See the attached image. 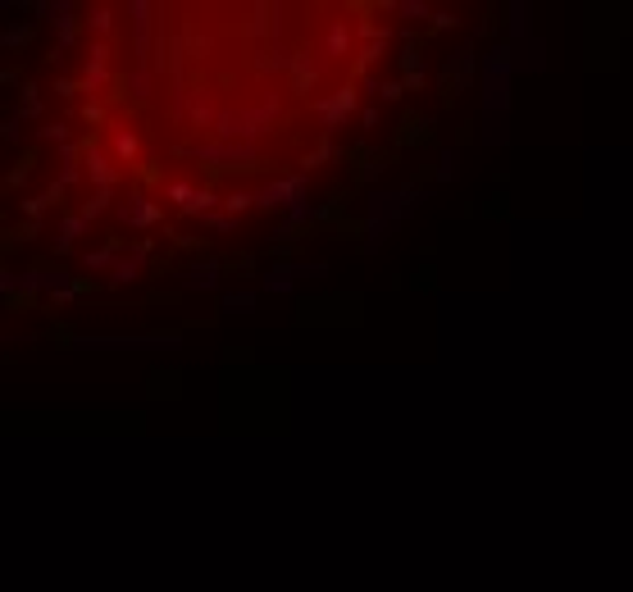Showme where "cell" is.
<instances>
[{"label": "cell", "mask_w": 633, "mask_h": 592, "mask_svg": "<svg viewBox=\"0 0 633 592\" xmlns=\"http://www.w3.org/2000/svg\"><path fill=\"white\" fill-rule=\"evenodd\" d=\"M110 23H114L110 9H96V14H91V27H96V32H110Z\"/></svg>", "instance_id": "14"}, {"label": "cell", "mask_w": 633, "mask_h": 592, "mask_svg": "<svg viewBox=\"0 0 633 592\" xmlns=\"http://www.w3.org/2000/svg\"><path fill=\"white\" fill-rule=\"evenodd\" d=\"M210 206H215V196H210V191H191V201L182 206V215H196V210H210Z\"/></svg>", "instance_id": "12"}, {"label": "cell", "mask_w": 633, "mask_h": 592, "mask_svg": "<svg viewBox=\"0 0 633 592\" xmlns=\"http://www.w3.org/2000/svg\"><path fill=\"white\" fill-rule=\"evenodd\" d=\"M137 265H141V256L119 260V265H114V283H128V278H137Z\"/></svg>", "instance_id": "9"}, {"label": "cell", "mask_w": 633, "mask_h": 592, "mask_svg": "<svg viewBox=\"0 0 633 592\" xmlns=\"http://www.w3.org/2000/svg\"><path fill=\"white\" fill-rule=\"evenodd\" d=\"M501 110L506 105V51L492 55V64H487V110Z\"/></svg>", "instance_id": "2"}, {"label": "cell", "mask_w": 633, "mask_h": 592, "mask_svg": "<svg viewBox=\"0 0 633 592\" xmlns=\"http://www.w3.org/2000/svg\"><path fill=\"white\" fill-rule=\"evenodd\" d=\"M292 274H296V269H274V274L264 278V287H269V292H283V287L292 283Z\"/></svg>", "instance_id": "13"}, {"label": "cell", "mask_w": 633, "mask_h": 592, "mask_svg": "<svg viewBox=\"0 0 633 592\" xmlns=\"http://www.w3.org/2000/svg\"><path fill=\"white\" fill-rule=\"evenodd\" d=\"M27 42V27H9L5 32V46H23Z\"/></svg>", "instance_id": "15"}, {"label": "cell", "mask_w": 633, "mask_h": 592, "mask_svg": "<svg viewBox=\"0 0 633 592\" xmlns=\"http://www.w3.org/2000/svg\"><path fill=\"white\" fill-rule=\"evenodd\" d=\"M251 201H255V196H246V191H237V196H228L224 206H228V210H246V206H251Z\"/></svg>", "instance_id": "16"}, {"label": "cell", "mask_w": 633, "mask_h": 592, "mask_svg": "<svg viewBox=\"0 0 633 592\" xmlns=\"http://www.w3.org/2000/svg\"><path fill=\"white\" fill-rule=\"evenodd\" d=\"M347 51H351V32H347V23L338 18V23L328 27V55H347Z\"/></svg>", "instance_id": "5"}, {"label": "cell", "mask_w": 633, "mask_h": 592, "mask_svg": "<svg viewBox=\"0 0 633 592\" xmlns=\"http://www.w3.org/2000/svg\"><path fill=\"white\" fill-rule=\"evenodd\" d=\"M287 196L301 201V178H283V182H269V187L255 196V206H287Z\"/></svg>", "instance_id": "3"}, {"label": "cell", "mask_w": 633, "mask_h": 592, "mask_svg": "<svg viewBox=\"0 0 633 592\" xmlns=\"http://www.w3.org/2000/svg\"><path fill=\"white\" fill-rule=\"evenodd\" d=\"M87 82H91V87H101V82H105V46H96V51H91V64H87Z\"/></svg>", "instance_id": "8"}, {"label": "cell", "mask_w": 633, "mask_h": 592, "mask_svg": "<svg viewBox=\"0 0 633 592\" xmlns=\"http://www.w3.org/2000/svg\"><path fill=\"white\" fill-rule=\"evenodd\" d=\"M114 151H119V160H132L137 155V137L132 132H114Z\"/></svg>", "instance_id": "10"}, {"label": "cell", "mask_w": 633, "mask_h": 592, "mask_svg": "<svg viewBox=\"0 0 633 592\" xmlns=\"http://www.w3.org/2000/svg\"><path fill=\"white\" fill-rule=\"evenodd\" d=\"M41 137H51V141H64L69 132H64V123H51V128H41Z\"/></svg>", "instance_id": "17"}, {"label": "cell", "mask_w": 633, "mask_h": 592, "mask_svg": "<svg viewBox=\"0 0 633 592\" xmlns=\"http://www.w3.org/2000/svg\"><path fill=\"white\" fill-rule=\"evenodd\" d=\"M119 215H123V223H155L160 219V206H151L146 196H128V206H119Z\"/></svg>", "instance_id": "4"}, {"label": "cell", "mask_w": 633, "mask_h": 592, "mask_svg": "<svg viewBox=\"0 0 633 592\" xmlns=\"http://www.w3.org/2000/svg\"><path fill=\"white\" fill-rule=\"evenodd\" d=\"M187 283H191V287H215V283H219V269H215V265L187 269Z\"/></svg>", "instance_id": "7"}, {"label": "cell", "mask_w": 633, "mask_h": 592, "mask_svg": "<svg viewBox=\"0 0 633 592\" xmlns=\"http://www.w3.org/2000/svg\"><path fill=\"white\" fill-rule=\"evenodd\" d=\"M87 169H91V178L96 182H101V187H110V182H114V173H110V160H105V155H87Z\"/></svg>", "instance_id": "6"}, {"label": "cell", "mask_w": 633, "mask_h": 592, "mask_svg": "<svg viewBox=\"0 0 633 592\" xmlns=\"http://www.w3.org/2000/svg\"><path fill=\"white\" fill-rule=\"evenodd\" d=\"M314 110H319L324 128H338V123L347 119L351 110H356V92H351V87H342L338 96H328V101H319V105H314Z\"/></svg>", "instance_id": "1"}, {"label": "cell", "mask_w": 633, "mask_h": 592, "mask_svg": "<svg viewBox=\"0 0 633 592\" xmlns=\"http://www.w3.org/2000/svg\"><path fill=\"white\" fill-rule=\"evenodd\" d=\"M251 306H255V296H251V292H233V296L224 301V310H233V315H246Z\"/></svg>", "instance_id": "11"}]
</instances>
